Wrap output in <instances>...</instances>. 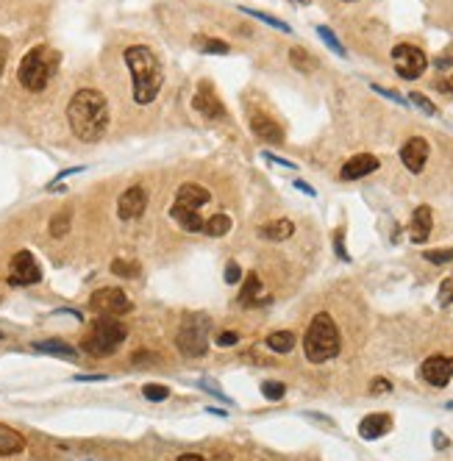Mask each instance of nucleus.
I'll return each instance as SVG.
<instances>
[{
  "instance_id": "45",
  "label": "nucleus",
  "mask_w": 453,
  "mask_h": 461,
  "mask_svg": "<svg viewBox=\"0 0 453 461\" xmlns=\"http://www.w3.org/2000/svg\"><path fill=\"white\" fill-rule=\"evenodd\" d=\"M434 445H437V448H448V439H445L442 433H434Z\"/></svg>"
},
{
  "instance_id": "44",
  "label": "nucleus",
  "mask_w": 453,
  "mask_h": 461,
  "mask_svg": "<svg viewBox=\"0 0 453 461\" xmlns=\"http://www.w3.org/2000/svg\"><path fill=\"white\" fill-rule=\"evenodd\" d=\"M75 381H106V375H75Z\"/></svg>"
},
{
  "instance_id": "14",
  "label": "nucleus",
  "mask_w": 453,
  "mask_h": 461,
  "mask_svg": "<svg viewBox=\"0 0 453 461\" xmlns=\"http://www.w3.org/2000/svg\"><path fill=\"white\" fill-rule=\"evenodd\" d=\"M428 153H431V148H428V142L422 139V136H412L403 148H400V162L403 167L409 170V172H422V167L428 162Z\"/></svg>"
},
{
  "instance_id": "19",
  "label": "nucleus",
  "mask_w": 453,
  "mask_h": 461,
  "mask_svg": "<svg viewBox=\"0 0 453 461\" xmlns=\"http://www.w3.org/2000/svg\"><path fill=\"white\" fill-rule=\"evenodd\" d=\"M387 431H392V417L389 414H370L359 423L361 439H381Z\"/></svg>"
},
{
  "instance_id": "8",
  "label": "nucleus",
  "mask_w": 453,
  "mask_h": 461,
  "mask_svg": "<svg viewBox=\"0 0 453 461\" xmlns=\"http://www.w3.org/2000/svg\"><path fill=\"white\" fill-rule=\"evenodd\" d=\"M89 309L95 311L97 317H123V314H129L133 306H131L129 295L123 289L103 287V289H97L95 295L89 297Z\"/></svg>"
},
{
  "instance_id": "12",
  "label": "nucleus",
  "mask_w": 453,
  "mask_h": 461,
  "mask_svg": "<svg viewBox=\"0 0 453 461\" xmlns=\"http://www.w3.org/2000/svg\"><path fill=\"white\" fill-rule=\"evenodd\" d=\"M192 109L197 114H203L206 120H223L226 117V106L220 103V98L212 89V84H206V81L197 87V92L192 95Z\"/></svg>"
},
{
  "instance_id": "15",
  "label": "nucleus",
  "mask_w": 453,
  "mask_h": 461,
  "mask_svg": "<svg viewBox=\"0 0 453 461\" xmlns=\"http://www.w3.org/2000/svg\"><path fill=\"white\" fill-rule=\"evenodd\" d=\"M381 167V162L376 159V156H370V153H359L354 159H348L345 165H342V181H359V178H364V175H370V172H376Z\"/></svg>"
},
{
  "instance_id": "18",
  "label": "nucleus",
  "mask_w": 453,
  "mask_h": 461,
  "mask_svg": "<svg viewBox=\"0 0 453 461\" xmlns=\"http://www.w3.org/2000/svg\"><path fill=\"white\" fill-rule=\"evenodd\" d=\"M33 350L36 353H45V356L67 359V362H75L78 359V350L70 342H62V339H39V342H33Z\"/></svg>"
},
{
  "instance_id": "20",
  "label": "nucleus",
  "mask_w": 453,
  "mask_h": 461,
  "mask_svg": "<svg viewBox=\"0 0 453 461\" xmlns=\"http://www.w3.org/2000/svg\"><path fill=\"white\" fill-rule=\"evenodd\" d=\"M23 450H26L23 433L0 423V459H3V456H17V453H23Z\"/></svg>"
},
{
  "instance_id": "6",
  "label": "nucleus",
  "mask_w": 453,
  "mask_h": 461,
  "mask_svg": "<svg viewBox=\"0 0 453 461\" xmlns=\"http://www.w3.org/2000/svg\"><path fill=\"white\" fill-rule=\"evenodd\" d=\"M126 336H129V328H126L120 320H114V317H100V320L92 323L89 333L84 336L81 350L89 353V356H95V359H103V356L117 353V348L126 342Z\"/></svg>"
},
{
  "instance_id": "11",
  "label": "nucleus",
  "mask_w": 453,
  "mask_h": 461,
  "mask_svg": "<svg viewBox=\"0 0 453 461\" xmlns=\"http://www.w3.org/2000/svg\"><path fill=\"white\" fill-rule=\"evenodd\" d=\"M420 378L425 384L437 387V389L448 387L453 378V356H431V359H425L420 367Z\"/></svg>"
},
{
  "instance_id": "40",
  "label": "nucleus",
  "mask_w": 453,
  "mask_h": 461,
  "mask_svg": "<svg viewBox=\"0 0 453 461\" xmlns=\"http://www.w3.org/2000/svg\"><path fill=\"white\" fill-rule=\"evenodd\" d=\"M236 342H239V336H236L234 331H223V333L217 336V345H220V348H231V345H236Z\"/></svg>"
},
{
  "instance_id": "46",
  "label": "nucleus",
  "mask_w": 453,
  "mask_h": 461,
  "mask_svg": "<svg viewBox=\"0 0 453 461\" xmlns=\"http://www.w3.org/2000/svg\"><path fill=\"white\" fill-rule=\"evenodd\" d=\"M175 461H206L203 456H195V453H184V456H178Z\"/></svg>"
},
{
  "instance_id": "51",
  "label": "nucleus",
  "mask_w": 453,
  "mask_h": 461,
  "mask_svg": "<svg viewBox=\"0 0 453 461\" xmlns=\"http://www.w3.org/2000/svg\"><path fill=\"white\" fill-rule=\"evenodd\" d=\"M0 339H3V333H0Z\"/></svg>"
},
{
  "instance_id": "35",
  "label": "nucleus",
  "mask_w": 453,
  "mask_h": 461,
  "mask_svg": "<svg viewBox=\"0 0 453 461\" xmlns=\"http://www.w3.org/2000/svg\"><path fill=\"white\" fill-rule=\"evenodd\" d=\"M440 303H442V306H451L453 303V275H448V278L440 284Z\"/></svg>"
},
{
  "instance_id": "30",
  "label": "nucleus",
  "mask_w": 453,
  "mask_h": 461,
  "mask_svg": "<svg viewBox=\"0 0 453 461\" xmlns=\"http://www.w3.org/2000/svg\"><path fill=\"white\" fill-rule=\"evenodd\" d=\"M317 36L325 42V48H331L337 56H348V53H345V48H342V42L337 39V33L331 31L328 26H317Z\"/></svg>"
},
{
  "instance_id": "26",
  "label": "nucleus",
  "mask_w": 453,
  "mask_h": 461,
  "mask_svg": "<svg viewBox=\"0 0 453 461\" xmlns=\"http://www.w3.org/2000/svg\"><path fill=\"white\" fill-rule=\"evenodd\" d=\"M70 223H72V211L70 209H65V211H59V214H53L50 217V226H48V230H50V236H56V239H62L67 230H70Z\"/></svg>"
},
{
  "instance_id": "49",
  "label": "nucleus",
  "mask_w": 453,
  "mask_h": 461,
  "mask_svg": "<svg viewBox=\"0 0 453 461\" xmlns=\"http://www.w3.org/2000/svg\"><path fill=\"white\" fill-rule=\"evenodd\" d=\"M339 3H356V0H339Z\"/></svg>"
},
{
  "instance_id": "50",
  "label": "nucleus",
  "mask_w": 453,
  "mask_h": 461,
  "mask_svg": "<svg viewBox=\"0 0 453 461\" xmlns=\"http://www.w3.org/2000/svg\"><path fill=\"white\" fill-rule=\"evenodd\" d=\"M298 3H309V0H298Z\"/></svg>"
},
{
  "instance_id": "39",
  "label": "nucleus",
  "mask_w": 453,
  "mask_h": 461,
  "mask_svg": "<svg viewBox=\"0 0 453 461\" xmlns=\"http://www.w3.org/2000/svg\"><path fill=\"white\" fill-rule=\"evenodd\" d=\"M334 248H337V256L342 259V262H348L351 256H348V250H345V242H342V230H337L334 233Z\"/></svg>"
},
{
  "instance_id": "5",
  "label": "nucleus",
  "mask_w": 453,
  "mask_h": 461,
  "mask_svg": "<svg viewBox=\"0 0 453 461\" xmlns=\"http://www.w3.org/2000/svg\"><path fill=\"white\" fill-rule=\"evenodd\" d=\"M212 200V192L200 184H181L175 200L170 206V217L187 230V233H203V217H200V206H206Z\"/></svg>"
},
{
  "instance_id": "41",
  "label": "nucleus",
  "mask_w": 453,
  "mask_h": 461,
  "mask_svg": "<svg viewBox=\"0 0 453 461\" xmlns=\"http://www.w3.org/2000/svg\"><path fill=\"white\" fill-rule=\"evenodd\" d=\"M437 89H440V92H445V95H453V72H451V75H445L442 81H437Z\"/></svg>"
},
{
  "instance_id": "9",
  "label": "nucleus",
  "mask_w": 453,
  "mask_h": 461,
  "mask_svg": "<svg viewBox=\"0 0 453 461\" xmlns=\"http://www.w3.org/2000/svg\"><path fill=\"white\" fill-rule=\"evenodd\" d=\"M392 65H395V72L400 78L415 81V78H420L425 72L428 59H425V53L420 48H415V45H395L392 48Z\"/></svg>"
},
{
  "instance_id": "1",
  "label": "nucleus",
  "mask_w": 453,
  "mask_h": 461,
  "mask_svg": "<svg viewBox=\"0 0 453 461\" xmlns=\"http://www.w3.org/2000/svg\"><path fill=\"white\" fill-rule=\"evenodd\" d=\"M67 123L75 139L100 142L109 131V100L97 89H78L67 103Z\"/></svg>"
},
{
  "instance_id": "28",
  "label": "nucleus",
  "mask_w": 453,
  "mask_h": 461,
  "mask_svg": "<svg viewBox=\"0 0 453 461\" xmlns=\"http://www.w3.org/2000/svg\"><path fill=\"white\" fill-rule=\"evenodd\" d=\"M111 272L120 275V278H136L142 270H139V264L136 262H129V259H114V262H111Z\"/></svg>"
},
{
  "instance_id": "34",
  "label": "nucleus",
  "mask_w": 453,
  "mask_h": 461,
  "mask_svg": "<svg viewBox=\"0 0 453 461\" xmlns=\"http://www.w3.org/2000/svg\"><path fill=\"white\" fill-rule=\"evenodd\" d=\"M422 256H425V262H431V264H448V262H453V250H425Z\"/></svg>"
},
{
  "instance_id": "37",
  "label": "nucleus",
  "mask_w": 453,
  "mask_h": 461,
  "mask_svg": "<svg viewBox=\"0 0 453 461\" xmlns=\"http://www.w3.org/2000/svg\"><path fill=\"white\" fill-rule=\"evenodd\" d=\"M373 92H378V95H384V98H389L392 103H400V106H409V100L400 98L398 92H392V89H384V87H378V84H373Z\"/></svg>"
},
{
  "instance_id": "23",
  "label": "nucleus",
  "mask_w": 453,
  "mask_h": 461,
  "mask_svg": "<svg viewBox=\"0 0 453 461\" xmlns=\"http://www.w3.org/2000/svg\"><path fill=\"white\" fill-rule=\"evenodd\" d=\"M267 348L273 353H290L292 348H295V333L292 331H275V333H270L267 336Z\"/></svg>"
},
{
  "instance_id": "38",
  "label": "nucleus",
  "mask_w": 453,
  "mask_h": 461,
  "mask_svg": "<svg viewBox=\"0 0 453 461\" xmlns=\"http://www.w3.org/2000/svg\"><path fill=\"white\" fill-rule=\"evenodd\" d=\"M370 392H373V395H387V392H392V384H389L387 378H376V381L370 384Z\"/></svg>"
},
{
  "instance_id": "36",
  "label": "nucleus",
  "mask_w": 453,
  "mask_h": 461,
  "mask_svg": "<svg viewBox=\"0 0 453 461\" xmlns=\"http://www.w3.org/2000/svg\"><path fill=\"white\" fill-rule=\"evenodd\" d=\"M242 281V267L236 262L226 264V284H239Z\"/></svg>"
},
{
  "instance_id": "17",
  "label": "nucleus",
  "mask_w": 453,
  "mask_h": 461,
  "mask_svg": "<svg viewBox=\"0 0 453 461\" xmlns=\"http://www.w3.org/2000/svg\"><path fill=\"white\" fill-rule=\"evenodd\" d=\"M251 131H253V136H259L261 142H273V145L284 142V128L275 120L264 117V114H253L251 117Z\"/></svg>"
},
{
  "instance_id": "22",
  "label": "nucleus",
  "mask_w": 453,
  "mask_h": 461,
  "mask_svg": "<svg viewBox=\"0 0 453 461\" xmlns=\"http://www.w3.org/2000/svg\"><path fill=\"white\" fill-rule=\"evenodd\" d=\"M290 62H292V67H295L298 72H303V75H309V72L317 70V59H315L309 50H303V48H292Z\"/></svg>"
},
{
  "instance_id": "10",
  "label": "nucleus",
  "mask_w": 453,
  "mask_h": 461,
  "mask_svg": "<svg viewBox=\"0 0 453 461\" xmlns=\"http://www.w3.org/2000/svg\"><path fill=\"white\" fill-rule=\"evenodd\" d=\"M39 281H42V267L36 264L31 250L14 253V259L9 264V284L11 287H31Z\"/></svg>"
},
{
  "instance_id": "43",
  "label": "nucleus",
  "mask_w": 453,
  "mask_h": 461,
  "mask_svg": "<svg viewBox=\"0 0 453 461\" xmlns=\"http://www.w3.org/2000/svg\"><path fill=\"white\" fill-rule=\"evenodd\" d=\"M295 187H298V189H300V192H306V195H312V198H315V195H317V192H315V187H309V184H306V181H295Z\"/></svg>"
},
{
  "instance_id": "2",
  "label": "nucleus",
  "mask_w": 453,
  "mask_h": 461,
  "mask_svg": "<svg viewBox=\"0 0 453 461\" xmlns=\"http://www.w3.org/2000/svg\"><path fill=\"white\" fill-rule=\"evenodd\" d=\"M123 59H126L131 81H133V100L139 106L153 103L164 84V70L159 56L145 45H131V48H126Z\"/></svg>"
},
{
  "instance_id": "29",
  "label": "nucleus",
  "mask_w": 453,
  "mask_h": 461,
  "mask_svg": "<svg viewBox=\"0 0 453 461\" xmlns=\"http://www.w3.org/2000/svg\"><path fill=\"white\" fill-rule=\"evenodd\" d=\"M242 11L245 14H251V17H256L259 23H267V26H273V28H278V31L290 33L292 28L284 23V20H278V17H270V14H264V11H256V9H248V6H242Z\"/></svg>"
},
{
  "instance_id": "25",
  "label": "nucleus",
  "mask_w": 453,
  "mask_h": 461,
  "mask_svg": "<svg viewBox=\"0 0 453 461\" xmlns=\"http://www.w3.org/2000/svg\"><path fill=\"white\" fill-rule=\"evenodd\" d=\"M228 230H231V217L228 214H214V217H209L203 223V233H209V236H226Z\"/></svg>"
},
{
  "instance_id": "3",
  "label": "nucleus",
  "mask_w": 453,
  "mask_h": 461,
  "mask_svg": "<svg viewBox=\"0 0 453 461\" xmlns=\"http://www.w3.org/2000/svg\"><path fill=\"white\" fill-rule=\"evenodd\" d=\"M339 328L334 323L331 314H315V320L309 323L306 336H303V350H306V359L312 364H323L331 362L337 353H339Z\"/></svg>"
},
{
  "instance_id": "21",
  "label": "nucleus",
  "mask_w": 453,
  "mask_h": 461,
  "mask_svg": "<svg viewBox=\"0 0 453 461\" xmlns=\"http://www.w3.org/2000/svg\"><path fill=\"white\" fill-rule=\"evenodd\" d=\"M292 233H295L292 220H273V223H267V226L259 228V236L267 239V242H284V239H290Z\"/></svg>"
},
{
  "instance_id": "48",
  "label": "nucleus",
  "mask_w": 453,
  "mask_h": 461,
  "mask_svg": "<svg viewBox=\"0 0 453 461\" xmlns=\"http://www.w3.org/2000/svg\"><path fill=\"white\" fill-rule=\"evenodd\" d=\"M445 409H451V411H453V400H451V403H448V406H445Z\"/></svg>"
},
{
  "instance_id": "4",
  "label": "nucleus",
  "mask_w": 453,
  "mask_h": 461,
  "mask_svg": "<svg viewBox=\"0 0 453 461\" xmlns=\"http://www.w3.org/2000/svg\"><path fill=\"white\" fill-rule=\"evenodd\" d=\"M59 65H62V56L56 50H50L48 45H36L23 56L17 78L28 92H42L50 84V78L56 75Z\"/></svg>"
},
{
  "instance_id": "47",
  "label": "nucleus",
  "mask_w": 453,
  "mask_h": 461,
  "mask_svg": "<svg viewBox=\"0 0 453 461\" xmlns=\"http://www.w3.org/2000/svg\"><path fill=\"white\" fill-rule=\"evenodd\" d=\"M3 67H6V53L0 50V72H3Z\"/></svg>"
},
{
  "instance_id": "16",
  "label": "nucleus",
  "mask_w": 453,
  "mask_h": 461,
  "mask_svg": "<svg viewBox=\"0 0 453 461\" xmlns=\"http://www.w3.org/2000/svg\"><path fill=\"white\" fill-rule=\"evenodd\" d=\"M431 228H434V214L428 206H417L415 214H412V223H409V236L415 245H422L428 236H431Z\"/></svg>"
},
{
  "instance_id": "31",
  "label": "nucleus",
  "mask_w": 453,
  "mask_h": 461,
  "mask_svg": "<svg viewBox=\"0 0 453 461\" xmlns=\"http://www.w3.org/2000/svg\"><path fill=\"white\" fill-rule=\"evenodd\" d=\"M261 395L267 397V400H281V397L287 395V387L281 381H264L261 384Z\"/></svg>"
},
{
  "instance_id": "27",
  "label": "nucleus",
  "mask_w": 453,
  "mask_h": 461,
  "mask_svg": "<svg viewBox=\"0 0 453 461\" xmlns=\"http://www.w3.org/2000/svg\"><path fill=\"white\" fill-rule=\"evenodd\" d=\"M195 45H197L203 53H212V56H226L228 50H231L226 42H220V39H206V36H197Z\"/></svg>"
},
{
  "instance_id": "42",
  "label": "nucleus",
  "mask_w": 453,
  "mask_h": 461,
  "mask_svg": "<svg viewBox=\"0 0 453 461\" xmlns=\"http://www.w3.org/2000/svg\"><path fill=\"white\" fill-rule=\"evenodd\" d=\"M264 159H267V162H273V165L290 167V170H295V167H298V165H292L290 159H281V156H273V153H264Z\"/></svg>"
},
{
  "instance_id": "32",
  "label": "nucleus",
  "mask_w": 453,
  "mask_h": 461,
  "mask_svg": "<svg viewBox=\"0 0 453 461\" xmlns=\"http://www.w3.org/2000/svg\"><path fill=\"white\" fill-rule=\"evenodd\" d=\"M409 103H412V106H417L422 114H428V117H434V114H437V106L425 98L422 92H412V95H409Z\"/></svg>"
},
{
  "instance_id": "33",
  "label": "nucleus",
  "mask_w": 453,
  "mask_h": 461,
  "mask_svg": "<svg viewBox=\"0 0 453 461\" xmlns=\"http://www.w3.org/2000/svg\"><path fill=\"white\" fill-rule=\"evenodd\" d=\"M142 395L148 400H153V403H162V400L170 397V389L162 387V384H148V387H142Z\"/></svg>"
},
{
  "instance_id": "24",
  "label": "nucleus",
  "mask_w": 453,
  "mask_h": 461,
  "mask_svg": "<svg viewBox=\"0 0 453 461\" xmlns=\"http://www.w3.org/2000/svg\"><path fill=\"white\" fill-rule=\"evenodd\" d=\"M261 292V278L259 272H248V278H245V284H242V303H248V306H253L256 303V297Z\"/></svg>"
},
{
  "instance_id": "7",
  "label": "nucleus",
  "mask_w": 453,
  "mask_h": 461,
  "mask_svg": "<svg viewBox=\"0 0 453 461\" xmlns=\"http://www.w3.org/2000/svg\"><path fill=\"white\" fill-rule=\"evenodd\" d=\"M175 345L187 359H200L209 350V323L203 317H190L178 331Z\"/></svg>"
},
{
  "instance_id": "13",
  "label": "nucleus",
  "mask_w": 453,
  "mask_h": 461,
  "mask_svg": "<svg viewBox=\"0 0 453 461\" xmlns=\"http://www.w3.org/2000/svg\"><path fill=\"white\" fill-rule=\"evenodd\" d=\"M148 209V192H145V187H139V184H133L129 187L120 200H117V214H120V220H136V217H142V211Z\"/></svg>"
}]
</instances>
